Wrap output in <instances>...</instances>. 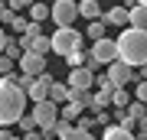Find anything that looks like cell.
Returning <instances> with one entry per match:
<instances>
[{
  "label": "cell",
  "instance_id": "obj_20",
  "mask_svg": "<svg viewBox=\"0 0 147 140\" xmlns=\"http://www.w3.org/2000/svg\"><path fill=\"white\" fill-rule=\"evenodd\" d=\"M101 140H134V134H131V130H124V127H118V124H111V127H105Z\"/></svg>",
  "mask_w": 147,
  "mask_h": 140
},
{
  "label": "cell",
  "instance_id": "obj_6",
  "mask_svg": "<svg viewBox=\"0 0 147 140\" xmlns=\"http://www.w3.org/2000/svg\"><path fill=\"white\" fill-rule=\"evenodd\" d=\"M49 20L59 26H75V20H79V3L75 0H56L53 7H49Z\"/></svg>",
  "mask_w": 147,
  "mask_h": 140
},
{
  "label": "cell",
  "instance_id": "obj_2",
  "mask_svg": "<svg viewBox=\"0 0 147 140\" xmlns=\"http://www.w3.org/2000/svg\"><path fill=\"white\" fill-rule=\"evenodd\" d=\"M118 46V62H124L127 68H141L147 65V29H121V36L115 39Z\"/></svg>",
  "mask_w": 147,
  "mask_h": 140
},
{
  "label": "cell",
  "instance_id": "obj_11",
  "mask_svg": "<svg viewBox=\"0 0 147 140\" xmlns=\"http://www.w3.org/2000/svg\"><path fill=\"white\" fill-rule=\"evenodd\" d=\"M101 23H105V26H124V29H127V7L124 3H115L111 10L101 13Z\"/></svg>",
  "mask_w": 147,
  "mask_h": 140
},
{
  "label": "cell",
  "instance_id": "obj_10",
  "mask_svg": "<svg viewBox=\"0 0 147 140\" xmlns=\"http://www.w3.org/2000/svg\"><path fill=\"white\" fill-rule=\"evenodd\" d=\"M53 134H56L59 140H95L88 130H79L75 124H65V121H59V124L53 127Z\"/></svg>",
  "mask_w": 147,
  "mask_h": 140
},
{
  "label": "cell",
  "instance_id": "obj_29",
  "mask_svg": "<svg viewBox=\"0 0 147 140\" xmlns=\"http://www.w3.org/2000/svg\"><path fill=\"white\" fill-rule=\"evenodd\" d=\"M134 130H137V134H134V140H147V114L137 121V127H134Z\"/></svg>",
  "mask_w": 147,
  "mask_h": 140
},
{
  "label": "cell",
  "instance_id": "obj_19",
  "mask_svg": "<svg viewBox=\"0 0 147 140\" xmlns=\"http://www.w3.org/2000/svg\"><path fill=\"white\" fill-rule=\"evenodd\" d=\"M49 101H53L56 108H59V104H65V101H69V85H65V82H56L53 88H49Z\"/></svg>",
  "mask_w": 147,
  "mask_h": 140
},
{
  "label": "cell",
  "instance_id": "obj_32",
  "mask_svg": "<svg viewBox=\"0 0 147 140\" xmlns=\"http://www.w3.org/2000/svg\"><path fill=\"white\" fill-rule=\"evenodd\" d=\"M23 140H56L53 134H42V130H33V134H26Z\"/></svg>",
  "mask_w": 147,
  "mask_h": 140
},
{
  "label": "cell",
  "instance_id": "obj_33",
  "mask_svg": "<svg viewBox=\"0 0 147 140\" xmlns=\"http://www.w3.org/2000/svg\"><path fill=\"white\" fill-rule=\"evenodd\" d=\"M95 88H111V82H108L105 75H95Z\"/></svg>",
  "mask_w": 147,
  "mask_h": 140
},
{
  "label": "cell",
  "instance_id": "obj_26",
  "mask_svg": "<svg viewBox=\"0 0 147 140\" xmlns=\"http://www.w3.org/2000/svg\"><path fill=\"white\" fill-rule=\"evenodd\" d=\"M20 130H23V137L36 130V124H33V114H23V117H20Z\"/></svg>",
  "mask_w": 147,
  "mask_h": 140
},
{
  "label": "cell",
  "instance_id": "obj_28",
  "mask_svg": "<svg viewBox=\"0 0 147 140\" xmlns=\"http://www.w3.org/2000/svg\"><path fill=\"white\" fill-rule=\"evenodd\" d=\"M134 101L147 104V82H137V88H134Z\"/></svg>",
  "mask_w": 147,
  "mask_h": 140
},
{
  "label": "cell",
  "instance_id": "obj_12",
  "mask_svg": "<svg viewBox=\"0 0 147 140\" xmlns=\"http://www.w3.org/2000/svg\"><path fill=\"white\" fill-rule=\"evenodd\" d=\"M127 26L131 29H147V7H141V3L127 7Z\"/></svg>",
  "mask_w": 147,
  "mask_h": 140
},
{
  "label": "cell",
  "instance_id": "obj_30",
  "mask_svg": "<svg viewBox=\"0 0 147 140\" xmlns=\"http://www.w3.org/2000/svg\"><path fill=\"white\" fill-rule=\"evenodd\" d=\"M75 127H79V130H88V134H92V127H95V117H79V121H75Z\"/></svg>",
  "mask_w": 147,
  "mask_h": 140
},
{
  "label": "cell",
  "instance_id": "obj_4",
  "mask_svg": "<svg viewBox=\"0 0 147 140\" xmlns=\"http://www.w3.org/2000/svg\"><path fill=\"white\" fill-rule=\"evenodd\" d=\"M88 56H92V59H88V65H85V68H88V72L95 75L98 68H108V65L118 59V46H115V39H111V36H105V39L92 42Z\"/></svg>",
  "mask_w": 147,
  "mask_h": 140
},
{
  "label": "cell",
  "instance_id": "obj_35",
  "mask_svg": "<svg viewBox=\"0 0 147 140\" xmlns=\"http://www.w3.org/2000/svg\"><path fill=\"white\" fill-rule=\"evenodd\" d=\"M13 134H10V130H3V127H0V140H10Z\"/></svg>",
  "mask_w": 147,
  "mask_h": 140
},
{
  "label": "cell",
  "instance_id": "obj_25",
  "mask_svg": "<svg viewBox=\"0 0 147 140\" xmlns=\"http://www.w3.org/2000/svg\"><path fill=\"white\" fill-rule=\"evenodd\" d=\"M13 68H16V62H10V59L0 52V78H7V75H13Z\"/></svg>",
  "mask_w": 147,
  "mask_h": 140
},
{
  "label": "cell",
  "instance_id": "obj_38",
  "mask_svg": "<svg viewBox=\"0 0 147 140\" xmlns=\"http://www.w3.org/2000/svg\"><path fill=\"white\" fill-rule=\"evenodd\" d=\"M118 3H127V0H118Z\"/></svg>",
  "mask_w": 147,
  "mask_h": 140
},
{
  "label": "cell",
  "instance_id": "obj_17",
  "mask_svg": "<svg viewBox=\"0 0 147 140\" xmlns=\"http://www.w3.org/2000/svg\"><path fill=\"white\" fill-rule=\"evenodd\" d=\"M131 101H134V94L127 88H115V91H111V108H115V111H124Z\"/></svg>",
  "mask_w": 147,
  "mask_h": 140
},
{
  "label": "cell",
  "instance_id": "obj_24",
  "mask_svg": "<svg viewBox=\"0 0 147 140\" xmlns=\"http://www.w3.org/2000/svg\"><path fill=\"white\" fill-rule=\"evenodd\" d=\"M124 111H127V114H131L134 121H141V117L147 114V104H141V101H131V104H127V108H124Z\"/></svg>",
  "mask_w": 147,
  "mask_h": 140
},
{
  "label": "cell",
  "instance_id": "obj_36",
  "mask_svg": "<svg viewBox=\"0 0 147 140\" xmlns=\"http://www.w3.org/2000/svg\"><path fill=\"white\" fill-rule=\"evenodd\" d=\"M134 3H141V7H147V0H134Z\"/></svg>",
  "mask_w": 147,
  "mask_h": 140
},
{
  "label": "cell",
  "instance_id": "obj_34",
  "mask_svg": "<svg viewBox=\"0 0 147 140\" xmlns=\"http://www.w3.org/2000/svg\"><path fill=\"white\" fill-rule=\"evenodd\" d=\"M7 39H10V36H7V29H3V26H0V52H3V46H7Z\"/></svg>",
  "mask_w": 147,
  "mask_h": 140
},
{
  "label": "cell",
  "instance_id": "obj_37",
  "mask_svg": "<svg viewBox=\"0 0 147 140\" xmlns=\"http://www.w3.org/2000/svg\"><path fill=\"white\" fill-rule=\"evenodd\" d=\"M10 140H23V137H10Z\"/></svg>",
  "mask_w": 147,
  "mask_h": 140
},
{
  "label": "cell",
  "instance_id": "obj_3",
  "mask_svg": "<svg viewBox=\"0 0 147 140\" xmlns=\"http://www.w3.org/2000/svg\"><path fill=\"white\" fill-rule=\"evenodd\" d=\"M49 46H53L56 56H72V52H79L82 49V33L75 29V26H59V29L49 36Z\"/></svg>",
  "mask_w": 147,
  "mask_h": 140
},
{
  "label": "cell",
  "instance_id": "obj_18",
  "mask_svg": "<svg viewBox=\"0 0 147 140\" xmlns=\"http://www.w3.org/2000/svg\"><path fill=\"white\" fill-rule=\"evenodd\" d=\"M82 36H88L92 42H98V39H105V36H108V26L101 23V20H92L88 26H85V33H82Z\"/></svg>",
  "mask_w": 147,
  "mask_h": 140
},
{
  "label": "cell",
  "instance_id": "obj_27",
  "mask_svg": "<svg viewBox=\"0 0 147 140\" xmlns=\"http://www.w3.org/2000/svg\"><path fill=\"white\" fill-rule=\"evenodd\" d=\"M95 124H101V127H111V117H115V114H108V111H95Z\"/></svg>",
  "mask_w": 147,
  "mask_h": 140
},
{
  "label": "cell",
  "instance_id": "obj_22",
  "mask_svg": "<svg viewBox=\"0 0 147 140\" xmlns=\"http://www.w3.org/2000/svg\"><path fill=\"white\" fill-rule=\"evenodd\" d=\"M3 56L10 59V62H20V56H23V49H20V42H16L13 36L7 39V46H3Z\"/></svg>",
  "mask_w": 147,
  "mask_h": 140
},
{
  "label": "cell",
  "instance_id": "obj_13",
  "mask_svg": "<svg viewBox=\"0 0 147 140\" xmlns=\"http://www.w3.org/2000/svg\"><path fill=\"white\" fill-rule=\"evenodd\" d=\"M82 114H85V108H82L79 101H65L62 108H59V121H65V124H75Z\"/></svg>",
  "mask_w": 147,
  "mask_h": 140
},
{
  "label": "cell",
  "instance_id": "obj_5",
  "mask_svg": "<svg viewBox=\"0 0 147 140\" xmlns=\"http://www.w3.org/2000/svg\"><path fill=\"white\" fill-rule=\"evenodd\" d=\"M33 124H36V130H42V134H53V127L59 124V108L53 101H39L33 104ZM56 137V134H53Z\"/></svg>",
  "mask_w": 147,
  "mask_h": 140
},
{
  "label": "cell",
  "instance_id": "obj_14",
  "mask_svg": "<svg viewBox=\"0 0 147 140\" xmlns=\"http://www.w3.org/2000/svg\"><path fill=\"white\" fill-rule=\"evenodd\" d=\"M101 7H98V0H79V16L85 23H92V20H101Z\"/></svg>",
  "mask_w": 147,
  "mask_h": 140
},
{
  "label": "cell",
  "instance_id": "obj_9",
  "mask_svg": "<svg viewBox=\"0 0 147 140\" xmlns=\"http://www.w3.org/2000/svg\"><path fill=\"white\" fill-rule=\"evenodd\" d=\"M65 85H69L72 91H92V88H95V75L88 72V68H72Z\"/></svg>",
  "mask_w": 147,
  "mask_h": 140
},
{
  "label": "cell",
  "instance_id": "obj_31",
  "mask_svg": "<svg viewBox=\"0 0 147 140\" xmlns=\"http://www.w3.org/2000/svg\"><path fill=\"white\" fill-rule=\"evenodd\" d=\"M30 3H33V0H10V3H7V10H10V13H16V10H26Z\"/></svg>",
  "mask_w": 147,
  "mask_h": 140
},
{
  "label": "cell",
  "instance_id": "obj_23",
  "mask_svg": "<svg viewBox=\"0 0 147 140\" xmlns=\"http://www.w3.org/2000/svg\"><path fill=\"white\" fill-rule=\"evenodd\" d=\"M10 29L16 33V36H23V33L30 29V16H13V23H10Z\"/></svg>",
  "mask_w": 147,
  "mask_h": 140
},
{
  "label": "cell",
  "instance_id": "obj_1",
  "mask_svg": "<svg viewBox=\"0 0 147 140\" xmlns=\"http://www.w3.org/2000/svg\"><path fill=\"white\" fill-rule=\"evenodd\" d=\"M26 114V94L16 88V72L0 78V127L10 130L13 124H20V117Z\"/></svg>",
  "mask_w": 147,
  "mask_h": 140
},
{
  "label": "cell",
  "instance_id": "obj_8",
  "mask_svg": "<svg viewBox=\"0 0 147 140\" xmlns=\"http://www.w3.org/2000/svg\"><path fill=\"white\" fill-rule=\"evenodd\" d=\"M16 65H20V72H23V75L39 78L42 72H46V65H49V62H46V56H36V52H23Z\"/></svg>",
  "mask_w": 147,
  "mask_h": 140
},
{
  "label": "cell",
  "instance_id": "obj_7",
  "mask_svg": "<svg viewBox=\"0 0 147 140\" xmlns=\"http://www.w3.org/2000/svg\"><path fill=\"white\" fill-rule=\"evenodd\" d=\"M105 78L111 82V88H127V85L134 82V68H127L124 62H118V59H115V62L105 68Z\"/></svg>",
  "mask_w": 147,
  "mask_h": 140
},
{
  "label": "cell",
  "instance_id": "obj_21",
  "mask_svg": "<svg viewBox=\"0 0 147 140\" xmlns=\"http://www.w3.org/2000/svg\"><path fill=\"white\" fill-rule=\"evenodd\" d=\"M88 59H92L88 52L79 49V52H72V56H65V65H69V72H72V68H85V65H88Z\"/></svg>",
  "mask_w": 147,
  "mask_h": 140
},
{
  "label": "cell",
  "instance_id": "obj_16",
  "mask_svg": "<svg viewBox=\"0 0 147 140\" xmlns=\"http://www.w3.org/2000/svg\"><path fill=\"white\" fill-rule=\"evenodd\" d=\"M111 91H115V88H95L92 108H95V111H108V108H111Z\"/></svg>",
  "mask_w": 147,
  "mask_h": 140
},
{
  "label": "cell",
  "instance_id": "obj_15",
  "mask_svg": "<svg viewBox=\"0 0 147 140\" xmlns=\"http://www.w3.org/2000/svg\"><path fill=\"white\" fill-rule=\"evenodd\" d=\"M26 16H30V23H42V20H49V3L33 0V3L26 7Z\"/></svg>",
  "mask_w": 147,
  "mask_h": 140
}]
</instances>
